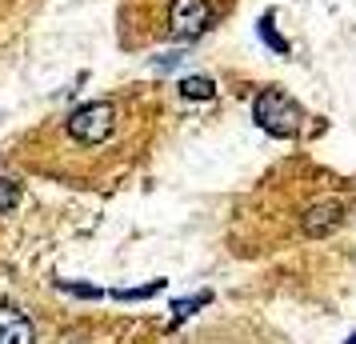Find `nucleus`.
I'll list each match as a JSON object with an SVG mask.
<instances>
[{"mask_svg":"<svg viewBox=\"0 0 356 344\" xmlns=\"http://www.w3.org/2000/svg\"><path fill=\"white\" fill-rule=\"evenodd\" d=\"M120 120H124V100H92V104L72 108L60 120V161L72 152H84V156L108 152L116 161H124V124Z\"/></svg>","mask_w":356,"mask_h":344,"instance_id":"nucleus-2","label":"nucleus"},{"mask_svg":"<svg viewBox=\"0 0 356 344\" xmlns=\"http://www.w3.org/2000/svg\"><path fill=\"white\" fill-rule=\"evenodd\" d=\"M180 97H188V100H212V97H216V84H212L209 76H184V81H180Z\"/></svg>","mask_w":356,"mask_h":344,"instance_id":"nucleus-5","label":"nucleus"},{"mask_svg":"<svg viewBox=\"0 0 356 344\" xmlns=\"http://www.w3.org/2000/svg\"><path fill=\"white\" fill-rule=\"evenodd\" d=\"M33 341V320L13 304H0V344H24Z\"/></svg>","mask_w":356,"mask_h":344,"instance_id":"nucleus-4","label":"nucleus"},{"mask_svg":"<svg viewBox=\"0 0 356 344\" xmlns=\"http://www.w3.org/2000/svg\"><path fill=\"white\" fill-rule=\"evenodd\" d=\"M232 0H124L120 36L129 49L145 44H188L212 33L228 17Z\"/></svg>","mask_w":356,"mask_h":344,"instance_id":"nucleus-1","label":"nucleus"},{"mask_svg":"<svg viewBox=\"0 0 356 344\" xmlns=\"http://www.w3.org/2000/svg\"><path fill=\"white\" fill-rule=\"evenodd\" d=\"M204 300H209V296H196V300H180V304H177V316H188V312H196L200 304H204Z\"/></svg>","mask_w":356,"mask_h":344,"instance_id":"nucleus-7","label":"nucleus"},{"mask_svg":"<svg viewBox=\"0 0 356 344\" xmlns=\"http://www.w3.org/2000/svg\"><path fill=\"white\" fill-rule=\"evenodd\" d=\"M252 116H257V124L268 132V136H296V132L305 129L300 104H296L289 92H280V88L260 92V97L252 100Z\"/></svg>","mask_w":356,"mask_h":344,"instance_id":"nucleus-3","label":"nucleus"},{"mask_svg":"<svg viewBox=\"0 0 356 344\" xmlns=\"http://www.w3.org/2000/svg\"><path fill=\"white\" fill-rule=\"evenodd\" d=\"M17 204H20V184L8 181V177H0V213H8Z\"/></svg>","mask_w":356,"mask_h":344,"instance_id":"nucleus-6","label":"nucleus"}]
</instances>
